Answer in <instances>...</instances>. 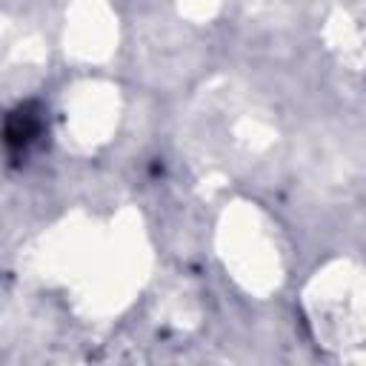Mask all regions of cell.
<instances>
[{"mask_svg": "<svg viewBox=\"0 0 366 366\" xmlns=\"http://www.w3.org/2000/svg\"><path fill=\"white\" fill-rule=\"evenodd\" d=\"M40 134H43V117H40V112L31 109V106L17 109V112L9 117V123H6V143H9V149H14V152H26Z\"/></svg>", "mask_w": 366, "mask_h": 366, "instance_id": "obj_1", "label": "cell"}]
</instances>
